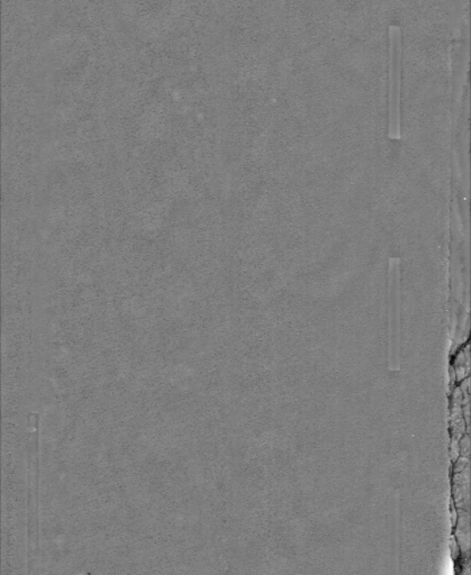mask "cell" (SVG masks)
<instances>
[{
	"mask_svg": "<svg viewBox=\"0 0 471 575\" xmlns=\"http://www.w3.org/2000/svg\"><path fill=\"white\" fill-rule=\"evenodd\" d=\"M402 68H403L402 30L398 26H391L389 28L388 135L393 139H399L402 136Z\"/></svg>",
	"mask_w": 471,
	"mask_h": 575,
	"instance_id": "obj_1",
	"label": "cell"
},
{
	"mask_svg": "<svg viewBox=\"0 0 471 575\" xmlns=\"http://www.w3.org/2000/svg\"><path fill=\"white\" fill-rule=\"evenodd\" d=\"M443 573L444 574L448 575L452 574L453 562L452 560H451V559H449V560H448L447 562H446V564H444Z\"/></svg>",
	"mask_w": 471,
	"mask_h": 575,
	"instance_id": "obj_2",
	"label": "cell"
}]
</instances>
